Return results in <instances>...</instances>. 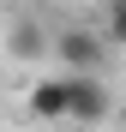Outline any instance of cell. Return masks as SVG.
<instances>
[{
  "instance_id": "1",
  "label": "cell",
  "mask_w": 126,
  "mask_h": 132,
  "mask_svg": "<svg viewBox=\"0 0 126 132\" xmlns=\"http://www.w3.org/2000/svg\"><path fill=\"white\" fill-rule=\"evenodd\" d=\"M54 60L72 66V72H96V66L108 60V36L102 30H84V24H66L54 36Z\"/></svg>"
},
{
  "instance_id": "2",
  "label": "cell",
  "mask_w": 126,
  "mask_h": 132,
  "mask_svg": "<svg viewBox=\"0 0 126 132\" xmlns=\"http://www.w3.org/2000/svg\"><path fill=\"white\" fill-rule=\"evenodd\" d=\"M108 114H114V96L102 90V78L96 72H72L66 78V120L96 126V120H108Z\"/></svg>"
},
{
  "instance_id": "3",
  "label": "cell",
  "mask_w": 126,
  "mask_h": 132,
  "mask_svg": "<svg viewBox=\"0 0 126 132\" xmlns=\"http://www.w3.org/2000/svg\"><path fill=\"white\" fill-rule=\"evenodd\" d=\"M6 48H12L18 60H48V30H42V18H12Z\"/></svg>"
},
{
  "instance_id": "4",
  "label": "cell",
  "mask_w": 126,
  "mask_h": 132,
  "mask_svg": "<svg viewBox=\"0 0 126 132\" xmlns=\"http://www.w3.org/2000/svg\"><path fill=\"white\" fill-rule=\"evenodd\" d=\"M30 114L36 120H66V78H42L30 90Z\"/></svg>"
},
{
  "instance_id": "5",
  "label": "cell",
  "mask_w": 126,
  "mask_h": 132,
  "mask_svg": "<svg viewBox=\"0 0 126 132\" xmlns=\"http://www.w3.org/2000/svg\"><path fill=\"white\" fill-rule=\"evenodd\" d=\"M102 36H108V48H126V6H108V24H102Z\"/></svg>"
},
{
  "instance_id": "6",
  "label": "cell",
  "mask_w": 126,
  "mask_h": 132,
  "mask_svg": "<svg viewBox=\"0 0 126 132\" xmlns=\"http://www.w3.org/2000/svg\"><path fill=\"white\" fill-rule=\"evenodd\" d=\"M108 6H126V0H108Z\"/></svg>"
}]
</instances>
